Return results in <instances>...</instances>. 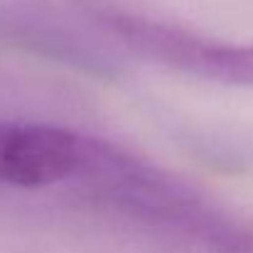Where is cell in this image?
Segmentation results:
<instances>
[{"label":"cell","instance_id":"obj_3","mask_svg":"<svg viewBox=\"0 0 253 253\" xmlns=\"http://www.w3.org/2000/svg\"><path fill=\"white\" fill-rule=\"evenodd\" d=\"M86 135L57 123L0 118V187L69 189L84 160Z\"/></svg>","mask_w":253,"mask_h":253},{"label":"cell","instance_id":"obj_1","mask_svg":"<svg viewBox=\"0 0 253 253\" xmlns=\"http://www.w3.org/2000/svg\"><path fill=\"white\" fill-rule=\"evenodd\" d=\"M91 207L207 253H253V224L239 219L187 179L113 140L88 135L69 184Z\"/></svg>","mask_w":253,"mask_h":253},{"label":"cell","instance_id":"obj_2","mask_svg":"<svg viewBox=\"0 0 253 253\" xmlns=\"http://www.w3.org/2000/svg\"><path fill=\"white\" fill-rule=\"evenodd\" d=\"M96 22L140 59L202 82L253 88V44L211 40L123 10H98Z\"/></svg>","mask_w":253,"mask_h":253}]
</instances>
